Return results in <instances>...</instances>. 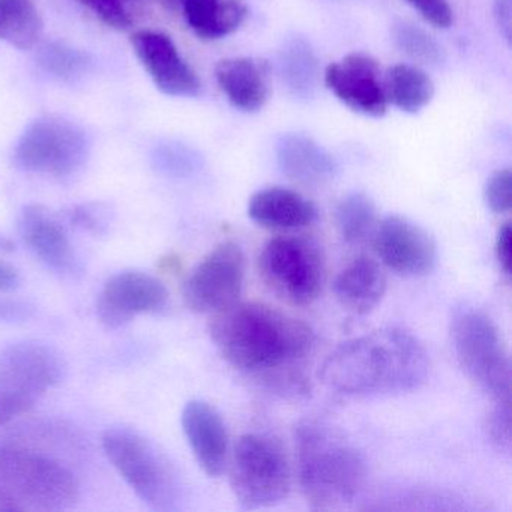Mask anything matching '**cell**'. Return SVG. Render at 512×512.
Listing matches in <instances>:
<instances>
[{
  "label": "cell",
  "mask_w": 512,
  "mask_h": 512,
  "mask_svg": "<svg viewBox=\"0 0 512 512\" xmlns=\"http://www.w3.org/2000/svg\"><path fill=\"white\" fill-rule=\"evenodd\" d=\"M209 335L227 364L253 377L269 392L307 397L304 364L313 352V329L262 302H235L211 314Z\"/></svg>",
  "instance_id": "1"
},
{
  "label": "cell",
  "mask_w": 512,
  "mask_h": 512,
  "mask_svg": "<svg viewBox=\"0 0 512 512\" xmlns=\"http://www.w3.org/2000/svg\"><path fill=\"white\" fill-rule=\"evenodd\" d=\"M428 373L430 359L421 341L406 329L386 326L332 350L319 377L337 394L379 397L415 391Z\"/></svg>",
  "instance_id": "2"
},
{
  "label": "cell",
  "mask_w": 512,
  "mask_h": 512,
  "mask_svg": "<svg viewBox=\"0 0 512 512\" xmlns=\"http://www.w3.org/2000/svg\"><path fill=\"white\" fill-rule=\"evenodd\" d=\"M295 457L299 487L313 509L343 508L364 490V455L323 419H302L296 425Z\"/></svg>",
  "instance_id": "3"
},
{
  "label": "cell",
  "mask_w": 512,
  "mask_h": 512,
  "mask_svg": "<svg viewBox=\"0 0 512 512\" xmlns=\"http://www.w3.org/2000/svg\"><path fill=\"white\" fill-rule=\"evenodd\" d=\"M79 484L55 458L0 445V511L58 512L73 508Z\"/></svg>",
  "instance_id": "4"
},
{
  "label": "cell",
  "mask_w": 512,
  "mask_h": 512,
  "mask_svg": "<svg viewBox=\"0 0 512 512\" xmlns=\"http://www.w3.org/2000/svg\"><path fill=\"white\" fill-rule=\"evenodd\" d=\"M107 458L131 490L154 511L170 512L182 502V482L172 461L143 434L125 427L104 433Z\"/></svg>",
  "instance_id": "5"
},
{
  "label": "cell",
  "mask_w": 512,
  "mask_h": 512,
  "mask_svg": "<svg viewBox=\"0 0 512 512\" xmlns=\"http://www.w3.org/2000/svg\"><path fill=\"white\" fill-rule=\"evenodd\" d=\"M229 481L242 509L283 502L292 488V467L283 443L271 434H242L233 446Z\"/></svg>",
  "instance_id": "6"
},
{
  "label": "cell",
  "mask_w": 512,
  "mask_h": 512,
  "mask_svg": "<svg viewBox=\"0 0 512 512\" xmlns=\"http://www.w3.org/2000/svg\"><path fill=\"white\" fill-rule=\"evenodd\" d=\"M452 349L470 380L493 401H511V361L496 323L478 308L455 311Z\"/></svg>",
  "instance_id": "7"
},
{
  "label": "cell",
  "mask_w": 512,
  "mask_h": 512,
  "mask_svg": "<svg viewBox=\"0 0 512 512\" xmlns=\"http://www.w3.org/2000/svg\"><path fill=\"white\" fill-rule=\"evenodd\" d=\"M65 361L40 341H20L0 352V425L25 415L61 382Z\"/></svg>",
  "instance_id": "8"
},
{
  "label": "cell",
  "mask_w": 512,
  "mask_h": 512,
  "mask_svg": "<svg viewBox=\"0 0 512 512\" xmlns=\"http://www.w3.org/2000/svg\"><path fill=\"white\" fill-rule=\"evenodd\" d=\"M259 271L271 292L293 305L316 301L325 283L322 251L302 236L271 239L260 253Z\"/></svg>",
  "instance_id": "9"
},
{
  "label": "cell",
  "mask_w": 512,
  "mask_h": 512,
  "mask_svg": "<svg viewBox=\"0 0 512 512\" xmlns=\"http://www.w3.org/2000/svg\"><path fill=\"white\" fill-rule=\"evenodd\" d=\"M85 131L61 116H43L20 137L14 161L34 175L67 178L82 169L88 158Z\"/></svg>",
  "instance_id": "10"
},
{
  "label": "cell",
  "mask_w": 512,
  "mask_h": 512,
  "mask_svg": "<svg viewBox=\"0 0 512 512\" xmlns=\"http://www.w3.org/2000/svg\"><path fill=\"white\" fill-rule=\"evenodd\" d=\"M244 280V251L235 242H223L188 275L182 289L185 305L194 313H218L239 301Z\"/></svg>",
  "instance_id": "11"
},
{
  "label": "cell",
  "mask_w": 512,
  "mask_h": 512,
  "mask_svg": "<svg viewBox=\"0 0 512 512\" xmlns=\"http://www.w3.org/2000/svg\"><path fill=\"white\" fill-rule=\"evenodd\" d=\"M373 247L386 268L403 277L430 274L437 262L433 236L412 220L389 215L373 232Z\"/></svg>",
  "instance_id": "12"
},
{
  "label": "cell",
  "mask_w": 512,
  "mask_h": 512,
  "mask_svg": "<svg viewBox=\"0 0 512 512\" xmlns=\"http://www.w3.org/2000/svg\"><path fill=\"white\" fill-rule=\"evenodd\" d=\"M169 292L158 278L140 271L112 275L98 295L97 316L106 328L119 329L140 314L161 313Z\"/></svg>",
  "instance_id": "13"
},
{
  "label": "cell",
  "mask_w": 512,
  "mask_h": 512,
  "mask_svg": "<svg viewBox=\"0 0 512 512\" xmlns=\"http://www.w3.org/2000/svg\"><path fill=\"white\" fill-rule=\"evenodd\" d=\"M325 85L344 106L368 118H382L388 110L379 62L365 53H350L325 71Z\"/></svg>",
  "instance_id": "14"
},
{
  "label": "cell",
  "mask_w": 512,
  "mask_h": 512,
  "mask_svg": "<svg viewBox=\"0 0 512 512\" xmlns=\"http://www.w3.org/2000/svg\"><path fill=\"white\" fill-rule=\"evenodd\" d=\"M131 46L140 64L158 89L169 97H196L202 85L169 35L157 31H137Z\"/></svg>",
  "instance_id": "15"
},
{
  "label": "cell",
  "mask_w": 512,
  "mask_h": 512,
  "mask_svg": "<svg viewBox=\"0 0 512 512\" xmlns=\"http://www.w3.org/2000/svg\"><path fill=\"white\" fill-rule=\"evenodd\" d=\"M19 233L29 250L56 274L74 277L80 272V260L61 221L40 205L23 208Z\"/></svg>",
  "instance_id": "16"
},
{
  "label": "cell",
  "mask_w": 512,
  "mask_h": 512,
  "mask_svg": "<svg viewBox=\"0 0 512 512\" xmlns=\"http://www.w3.org/2000/svg\"><path fill=\"white\" fill-rule=\"evenodd\" d=\"M182 430L203 472L217 478L229 461V431L212 404L191 400L182 410Z\"/></svg>",
  "instance_id": "17"
},
{
  "label": "cell",
  "mask_w": 512,
  "mask_h": 512,
  "mask_svg": "<svg viewBox=\"0 0 512 512\" xmlns=\"http://www.w3.org/2000/svg\"><path fill=\"white\" fill-rule=\"evenodd\" d=\"M215 79L227 101L245 113L259 112L269 98V68L266 62L232 58L218 62Z\"/></svg>",
  "instance_id": "18"
},
{
  "label": "cell",
  "mask_w": 512,
  "mask_h": 512,
  "mask_svg": "<svg viewBox=\"0 0 512 512\" xmlns=\"http://www.w3.org/2000/svg\"><path fill=\"white\" fill-rule=\"evenodd\" d=\"M248 215L269 230H298L316 221L317 209L307 197L283 187L257 191L248 202Z\"/></svg>",
  "instance_id": "19"
},
{
  "label": "cell",
  "mask_w": 512,
  "mask_h": 512,
  "mask_svg": "<svg viewBox=\"0 0 512 512\" xmlns=\"http://www.w3.org/2000/svg\"><path fill=\"white\" fill-rule=\"evenodd\" d=\"M277 161L287 178L310 187L331 181L338 170L332 155L302 134H287L278 140Z\"/></svg>",
  "instance_id": "20"
},
{
  "label": "cell",
  "mask_w": 512,
  "mask_h": 512,
  "mask_svg": "<svg viewBox=\"0 0 512 512\" xmlns=\"http://www.w3.org/2000/svg\"><path fill=\"white\" fill-rule=\"evenodd\" d=\"M332 289L341 307L364 316L382 302L386 293V275L376 260L359 256L335 277Z\"/></svg>",
  "instance_id": "21"
},
{
  "label": "cell",
  "mask_w": 512,
  "mask_h": 512,
  "mask_svg": "<svg viewBox=\"0 0 512 512\" xmlns=\"http://www.w3.org/2000/svg\"><path fill=\"white\" fill-rule=\"evenodd\" d=\"M181 7L191 31L205 41L229 37L248 16L244 0H182Z\"/></svg>",
  "instance_id": "22"
},
{
  "label": "cell",
  "mask_w": 512,
  "mask_h": 512,
  "mask_svg": "<svg viewBox=\"0 0 512 512\" xmlns=\"http://www.w3.org/2000/svg\"><path fill=\"white\" fill-rule=\"evenodd\" d=\"M385 92L388 103L394 104L401 112L416 115L433 100L434 83L416 65L398 64L386 73Z\"/></svg>",
  "instance_id": "23"
},
{
  "label": "cell",
  "mask_w": 512,
  "mask_h": 512,
  "mask_svg": "<svg viewBox=\"0 0 512 512\" xmlns=\"http://www.w3.org/2000/svg\"><path fill=\"white\" fill-rule=\"evenodd\" d=\"M44 23L32 0H0V40L20 50L34 49Z\"/></svg>",
  "instance_id": "24"
},
{
  "label": "cell",
  "mask_w": 512,
  "mask_h": 512,
  "mask_svg": "<svg viewBox=\"0 0 512 512\" xmlns=\"http://www.w3.org/2000/svg\"><path fill=\"white\" fill-rule=\"evenodd\" d=\"M280 67L283 82L295 97H313L319 79V64L307 41L302 38L289 41L281 50Z\"/></svg>",
  "instance_id": "25"
},
{
  "label": "cell",
  "mask_w": 512,
  "mask_h": 512,
  "mask_svg": "<svg viewBox=\"0 0 512 512\" xmlns=\"http://www.w3.org/2000/svg\"><path fill=\"white\" fill-rule=\"evenodd\" d=\"M376 205L364 193H350L335 211L338 232L347 244H361L376 229Z\"/></svg>",
  "instance_id": "26"
},
{
  "label": "cell",
  "mask_w": 512,
  "mask_h": 512,
  "mask_svg": "<svg viewBox=\"0 0 512 512\" xmlns=\"http://www.w3.org/2000/svg\"><path fill=\"white\" fill-rule=\"evenodd\" d=\"M392 38L401 52L419 64L437 65L443 61L442 47L428 32L413 23L400 22L392 29Z\"/></svg>",
  "instance_id": "27"
},
{
  "label": "cell",
  "mask_w": 512,
  "mask_h": 512,
  "mask_svg": "<svg viewBox=\"0 0 512 512\" xmlns=\"http://www.w3.org/2000/svg\"><path fill=\"white\" fill-rule=\"evenodd\" d=\"M38 61L47 73L59 79H73L80 76L89 64L85 53L59 43L44 47Z\"/></svg>",
  "instance_id": "28"
},
{
  "label": "cell",
  "mask_w": 512,
  "mask_h": 512,
  "mask_svg": "<svg viewBox=\"0 0 512 512\" xmlns=\"http://www.w3.org/2000/svg\"><path fill=\"white\" fill-rule=\"evenodd\" d=\"M67 218L74 227L94 236L107 235L112 224L110 209L101 203L74 206L67 212Z\"/></svg>",
  "instance_id": "29"
},
{
  "label": "cell",
  "mask_w": 512,
  "mask_h": 512,
  "mask_svg": "<svg viewBox=\"0 0 512 512\" xmlns=\"http://www.w3.org/2000/svg\"><path fill=\"white\" fill-rule=\"evenodd\" d=\"M511 401H494L488 412L485 431L494 448L502 452L511 449Z\"/></svg>",
  "instance_id": "30"
},
{
  "label": "cell",
  "mask_w": 512,
  "mask_h": 512,
  "mask_svg": "<svg viewBox=\"0 0 512 512\" xmlns=\"http://www.w3.org/2000/svg\"><path fill=\"white\" fill-rule=\"evenodd\" d=\"M79 2L109 28L125 31L131 26V17L125 0H79Z\"/></svg>",
  "instance_id": "31"
},
{
  "label": "cell",
  "mask_w": 512,
  "mask_h": 512,
  "mask_svg": "<svg viewBox=\"0 0 512 512\" xmlns=\"http://www.w3.org/2000/svg\"><path fill=\"white\" fill-rule=\"evenodd\" d=\"M511 170H497L490 176L484 190V199L494 214H506L511 211Z\"/></svg>",
  "instance_id": "32"
},
{
  "label": "cell",
  "mask_w": 512,
  "mask_h": 512,
  "mask_svg": "<svg viewBox=\"0 0 512 512\" xmlns=\"http://www.w3.org/2000/svg\"><path fill=\"white\" fill-rule=\"evenodd\" d=\"M419 16L434 28L448 29L454 22V13L446 0H404Z\"/></svg>",
  "instance_id": "33"
},
{
  "label": "cell",
  "mask_w": 512,
  "mask_h": 512,
  "mask_svg": "<svg viewBox=\"0 0 512 512\" xmlns=\"http://www.w3.org/2000/svg\"><path fill=\"white\" fill-rule=\"evenodd\" d=\"M32 307L28 302L13 299L8 293L0 295V319L10 322H22L31 316Z\"/></svg>",
  "instance_id": "34"
},
{
  "label": "cell",
  "mask_w": 512,
  "mask_h": 512,
  "mask_svg": "<svg viewBox=\"0 0 512 512\" xmlns=\"http://www.w3.org/2000/svg\"><path fill=\"white\" fill-rule=\"evenodd\" d=\"M511 236V226L508 223L503 224L497 232L496 256L506 275L511 274Z\"/></svg>",
  "instance_id": "35"
},
{
  "label": "cell",
  "mask_w": 512,
  "mask_h": 512,
  "mask_svg": "<svg viewBox=\"0 0 512 512\" xmlns=\"http://www.w3.org/2000/svg\"><path fill=\"white\" fill-rule=\"evenodd\" d=\"M493 11L500 34L509 43L512 31V0H494Z\"/></svg>",
  "instance_id": "36"
},
{
  "label": "cell",
  "mask_w": 512,
  "mask_h": 512,
  "mask_svg": "<svg viewBox=\"0 0 512 512\" xmlns=\"http://www.w3.org/2000/svg\"><path fill=\"white\" fill-rule=\"evenodd\" d=\"M20 274L11 263L0 260V295L19 289Z\"/></svg>",
  "instance_id": "37"
},
{
  "label": "cell",
  "mask_w": 512,
  "mask_h": 512,
  "mask_svg": "<svg viewBox=\"0 0 512 512\" xmlns=\"http://www.w3.org/2000/svg\"><path fill=\"white\" fill-rule=\"evenodd\" d=\"M148 2L161 5L166 10H176V8L181 7L182 0H148Z\"/></svg>",
  "instance_id": "38"
},
{
  "label": "cell",
  "mask_w": 512,
  "mask_h": 512,
  "mask_svg": "<svg viewBox=\"0 0 512 512\" xmlns=\"http://www.w3.org/2000/svg\"><path fill=\"white\" fill-rule=\"evenodd\" d=\"M0 250H13V242H11L10 239L4 238V236H0Z\"/></svg>",
  "instance_id": "39"
}]
</instances>
